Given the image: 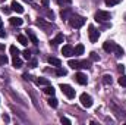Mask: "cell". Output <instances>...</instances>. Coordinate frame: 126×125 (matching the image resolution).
Returning <instances> with one entry per match:
<instances>
[{
    "label": "cell",
    "mask_w": 126,
    "mask_h": 125,
    "mask_svg": "<svg viewBox=\"0 0 126 125\" xmlns=\"http://www.w3.org/2000/svg\"><path fill=\"white\" fill-rule=\"evenodd\" d=\"M67 21H69V25L72 28H81V27L85 25V18L81 16V15H76V13H73Z\"/></svg>",
    "instance_id": "1"
},
{
    "label": "cell",
    "mask_w": 126,
    "mask_h": 125,
    "mask_svg": "<svg viewBox=\"0 0 126 125\" xmlns=\"http://www.w3.org/2000/svg\"><path fill=\"white\" fill-rule=\"evenodd\" d=\"M111 19V15L110 12H106V10H98L95 12V21L97 22H107Z\"/></svg>",
    "instance_id": "2"
},
{
    "label": "cell",
    "mask_w": 126,
    "mask_h": 125,
    "mask_svg": "<svg viewBox=\"0 0 126 125\" xmlns=\"http://www.w3.org/2000/svg\"><path fill=\"white\" fill-rule=\"evenodd\" d=\"M88 35H90V41H91V43H97L98 38H100V31L95 30L93 25H90V27H88Z\"/></svg>",
    "instance_id": "3"
},
{
    "label": "cell",
    "mask_w": 126,
    "mask_h": 125,
    "mask_svg": "<svg viewBox=\"0 0 126 125\" xmlns=\"http://www.w3.org/2000/svg\"><path fill=\"white\" fill-rule=\"evenodd\" d=\"M60 90L63 91V94H64L67 99H73V97H75V90H73L70 85H67V84H60Z\"/></svg>",
    "instance_id": "4"
},
{
    "label": "cell",
    "mask_w": 126,
    "mask_h": 125,
    "mask_svg": "<svg viewBox=\"0 0 126 125\" xmlns=\"http://www.w3.org/2000/svg\"><path fill=\"white\" fill-rule=\"evenodd\" d=\"M81 103H82V106L84 107H91L93 106V99H91V96H88L87 93L81 94Z\"/></svg>",
    "instance_id": "5"
},
{
    "label": "cell",
    "mask_w": 126,
    "mask_h": 125,
    "mask_svg": "<svg viewBox=\"0 0 126 125\" xmlns=\"http://www.w3.org/2000/svg\"><path fill=\"white\" fill-rule=\"evenodd\" d=\"M75 81H76L78 84H81V85H85V84L88 83V78H87V75H84L82 72H78V74H75Z\"/></svg>",
    "instance_id": "6"
},
{
    "label": "cell",
    "mask_w": 126,
    "mask_h": 125,
    "mask_svg": "<svg viewBox=\"0 0 126 125\" xmlns=\"http://www.w3.org/2000/svg\"><path fill=\"white\" fill-rule=\"evenodd\" d=\"M72 15H73V10H72V7H69V6H66L64 9H62V12H60L62 19H69Z\"/></svg>",
    "instance_id": "7"
},
{
    "label": "cell",
    "mask_w": 126,
    "mask_h": 125,
    "mask_svg": "<svg viewBox=\"0 0 126 125\" xmlns=\"http://www.w3.org/2000/svg\"><path fill=\"white\" fill-rule=\"evenodd\" d=\"M114 47H116V43H114V41H106V43L103 44V49H104V52H107V53L114 52Z\"/></svg>",
    "instance_id": "8"
},
{
    "label": "cell",
    "mask_w": 126,
    "mask_h": 125,
    "mask_svg": "<svg viewBox=\"0 0 126 125\" xmlns=\"http://www.w3.org/2000/svg\"><path fill=\"white\" fill-rule=\"evenodd\" d=\"M62 55L63 56H66V58H70V56H73V47L72 46H63L62 49Z\"/></svg>",
    "instance_id": "9"
},
{
    "label": "cell",
    "mask_w": 126,
    "mask_h": 125,
    "mask_svg": "<svg viewBox=\"0 0 126 125\" xmlns=\"http://www.w3.org/2000/svg\"><path fill=\"white\" fill-rule=\"evenodd\" d=\"M10 7H12V10H15L16 13H24V7H22V4H21V3H18L16 0H13V1H12Z\"/></svg>",
    "instance_id": "10"
},
{
    "label": "cell",
    "mask_w": 126,
    "mask_h": 125,
    "mask_svg": "<svg viewBox=\"0 0 126 125\" xmlns=\"http://www.w3.org/2000/svg\"><path fill=\"white\" fill-rule=\"evenodd\" d=\"M9 22L13 27H21L24 24V19L22 18H18V16H12V18H9Z\"/></svg>",
    "instance_id": "11"
},
{
    "label": "cell",
    "mask_w": 126,
    "mask_h": 125,
    "mask_svg": "<svg viewBox=\"0 0 126 125\" xmlns=\"http://www.w3.org/2000/svg\"><path fill=\"white\" fill-rule=\"evenodd\" d=\"M27 35H28V40L31 41L32 44H35V46L38 44V38H37V35L34 34V31H32V30H27Z\"/></svg>",
    "instance_id": "12"
},
{
    "label": "cell",
    "mask_w": 126,
    "mask_h": 125,
    "mask_svg": "<svg viewBox=\"0 0 126 125\" xmlns=\"http://www.w3.org/2000/svg\"><path fill=\"white\" fill-rule=\"evenodd\" d=\"M63 40H64V37H63V34H57L51 41H50V44H53V46H57V44H60L63 43Z\"/></svg>",
    "instance_id": "13"
},
{
    "label": "cell",
    "mask_w": 126,
    "mask_h": 125,
    "mask_svg": "<svg viewBox=\"0 0 126 125\" xmlns=\"http://www.w3.org/2000/svg\"><path fill=\"white\" fill-rule=\"evenodd\" d=\"M37 25H40L46 32H48V30L51 28V24H47V22H44L43 19H38V21H37Z\"/></svg>",
    "instance_id": "14"
},
{
    "label": "cell",
    "mask_w": 126,
    "mask_h": 125,
    "mask_svg": "<svg viewBox=\"0 0 126 125\" xmlns=\"http://www.w3.org/2000/svg\"><path fill=\"white\" fill-rule=\"evenodd\" d=\"M47 61H48V63H50L51 66H56V68L62 65V62H60V59H57V58H53V56H50V58H48Z\"/></svg>",
    "instance_id": "15"
},
{
    "label": "cell",
    "mask_w": 126,
    "mask_h": 125,
    "mask_svg": "<svg viewBox=\"0 0 126 125\" xmlns=\"http://www.w3.org/2000/svg\"><path fill=\"white\" fill-rule=\"evenodd\" d=\"M84 50H85V47H84L82 44H78V46L73 49V55H75V56H79V55L84 53Z\"/></svg>",
    "instance_id": "16"
},
{
    "label": "cell",
    "mask_w": 126,
    "mask_h": 125,
    "mask_svg": "<svg viewBox=\"0 0 126 125\" xmlns=\"http://www.w3.org/2000/svg\"><path fill=\"white\" fill-rule=\"evenodd\" d=\"M67 65H69L72 69H81V63H79V61H73V59H70V61L67 62Z\"/></svg>",
    "instance_id": "17"
},
{
    "label": "cell",
    "mask_w": 126,
    "mask_h": 125,
    "mask_svg": "<svg viewBox=\"0 0 126 125\" xmlns=\"http://www.w3.org/2000/svg\"><path fill=\"white\" fill-rule=\"evenodd\" d=\"M18 41H19L22 46H28V43H30V41H28V37H25V35H22V34L18 35Z\"/></svg>",
    "instance_id": "18"
},
{
    "label": "cell",
    "mask_w": 126,
    "mask_h": 125,
    "mask_svg": "<svg viewBox=\"0 0 126 125\" xmlns=\"http://www.w3.org/2000/svg\"><path fill=\"white\" fill-rule=\"evenodd\" d=\"M35 83H37V85H50V81L46 78H37Z\"/></svg>",
    "instance_id": "19"
},
{
    "label": "cell",
    "mask_w": 126,
    "mask_h": 125,
    "mask_svg": "<svg viewBox=\"0 0 126 125\" xmlns=\"http://www.w3.org/2000/svg\"><path fill=\"white\" fill-rule=\"evenodd\" d=\"M114 55H116V58H122V56H123V49H122L120 46H117V44H116V47H114Z\"/></svg>",
    "instance_id": "20"
},
{
    "label": "cell",
    "mask_w": 126,
    "mask_h": 125,
    "mask_svg": "<svg viewBox=\"0 0 126 125\" xmlns=\"http://www.w3.org/2000/svg\"><path fill=\"white\" fill-rule=\"evenodd\" d=\"M111 83H113V80H111V77H110L109 74H106V75L103 77V84H104V85H110Z\"/></svg>",
    "instance_id": "21"
},
{
    "label": "cell",
    "mask_w": 126,
    "mask_h": 125,
    "mask_svg": "<svg viewBox=\"0 0 126 125\" xmlns=\"http://www.w3.org/2000/svg\"><path fill=\"white\" fill-rule=\"evenodd\" d=\"M57 104H59V100L56 99V97H50L48 99V106H51V107H57Z\"/></svg>",
    "instance_id": "22"
},
{
    "label": "cell",
    "mask_w": 126,
    "mask_h": 125,
    "mask_svg": "<svg viewBox=\"0 0 126 125\" xmlns=\"http://www.w3.org/2000/svg\"><path fill=\"white\" fill-rule=\"evenodd\" d=\"M13 66H15V68H16V69H18V68H22V61H21V58H19V56H18V58H13Z\"/></svg>",
    "instance_id": "23"
},
{
    "label": "cell",
    "mask_w": 126,
    "mask_h": 125,
    "mask_svg": "<svg viewBox=\"0 0 126 125\" xmlns=\"http://www.w3.org/2000/svg\"><path fill=\"white\" fill-rule=\"evenodd\" d=\"M9 50H10V53H12V56H13V58H18V56H19V50H18V47H16V46H10V49H9Z\"/></svg>",
    "instance_id": "24"
},
{
    "label": "cell",
    "mask_w": 126,
    "mask_h": 125,
    "mask_svg": "<svg viewBox=\"0 0 126 125\" xmlns=\"http://www.w3.org/2000/svg\"><path fill=\"white\" fill-rule=\"evenodd\" d=\"M54 88L51 87V85H46V88H44V93L46 94H48V96H54Z\"/></svg>",
    "instance_id": "25"
},
{
    "label": "cell",
    "mask_w": 126,
    "mask_h": 125,
    "mask_svg": "<svg viewBox=\"0 0 126 125\" xmlns=\"http://www.w3.org/2000/svg\"><path fill=\"white\" fill-rule=\"evenodd\" d=\"M81 63V69H88V68H91V62L90 61H79Z\"/></svg>",
    "instance_id": "26"
},
{
    "label": "cell",
    "mask_w": 126,
    "mask_h": 125,
    "mask_svg": "<svg viewBox=\"0 0 126 125\" xmlns=\"http://www.w3.org/2000/svg\"><path fill=\"white\" fill-rule=\"evenodd\" d=\"M56 1H57V4H59V6H63V7L70 6V3H72V0H56Z\"/></svg>",
    "instance_id": "27"
},
{
    "label": "cell",
    "mask_w": 126,
    "mask_h": 125,
    "mask_svg": "<svg viewBox=\"0 0 126 125\" xmlns=\"http://www.w3.org/2000/svg\"><path fill=\"white\" fill-rule=\"evenodd\" d=\"M56 74H57L59 77H64V75L67 74V71H66V69H63V68H60V66H57V69H56Z\"/></svg>",
    "instance_id": "28"
},
{
    "label": "cell",
    "mask_w": 126,
    "mask_h": 125,
    "mask_svg": "<svg viewBox=\"0 0 126 125\" xmlns=\"http://www.w3.org/2000/svg\"><path fill=\"white\" fill-rule=\"evenodd\" d=\"M90 59L94 61V62H98V61H100V56H98L95 52H91V53H90Z\"/></svg>",
    "instance_id": "29"
},
{
    "label": "cell",
    "mask_w": 126,
    "mask_h": 125,
    "mask_svg": "<svg viewBox=\"0 0 126 125\" xmlns=\"http://www.w3.org/2000/svg\"><path fill=\"white\" fill-rule=\"evenodd\" d=\"M119 84H120L122 87H126V75L120 74V78H119Z\"/></svg>",
    "instance_id": "30"
},
{
    "label": "cell",
    "mask_w": 126,
    "mask_h": 125,
    "mask_svg": "<svg viewBox=\"0 0 126 125\" xmlns=\"http://www.w3.org/2000/svg\"><path fill=\"white\" fill-rule=\"evenodd\" d=\"M119 3H120V0H106V4L107 6H116Z\"/></svg>",
    "instance_id": "31"
},
{
    "label": "cell",
    "mask_w": 126,
    "mask_h": 125,
    "mask_svg": "<svg viewBox=\"0 0 126 125\" xmlns=\"http://www.w3.org/2000/svg\"><path fill=\"white\" fill-rule=\"evenodd\" d=\"M9 62V59H7V56H4V55H0V65H6V63Z\"/></svg>",
    "instance_id": "32"
},
{
    "label": "cell",
    "mask_w": 126,
    "mask_h": 125,
    "mask_svg": "<svg viewBox=\"0 0 126 125\" xmlns=\"http://www.w3.org/2000/svg\"><path fill=\"white\" fill-rule=\"evenodd\" d=\"M22 55H24V58H25L27 61H30V59H31V52H30L28 49H27V50H25V52H24Z\"/></svg>",
    "instance_id": "33"
},
{
    "label": "cell",
    "mask_w": 126,
    "mask_h": 125,
    "mask_svg": "<svg viewBox=\"0 0 126 125\" xmlns=\"http://www.w3.org/2000/svg\"><path fill=\"white\" fill-rule=\"evenodd\" d=\"M46 15H47V18L54 19V12H53V10H46Z\"/></svg>",
    "instance_id": "34"
},
{
    "label": "cell",
    "mask_w": 126,
    "mask_h": 125,
    "mask_svg": "<svg viewBox=\"0 0 126 125\" xmlns=\"http://www.w3.org/2000/svg\"><path fill=\"white\" fill-rule=\"evenodd\" d=\"M60 121H62V124L70 125V121H69V119H67V118H64V116H62V118H60Z\"/></svg>",
    "instance_id": "35"
},
{
    "label": "cell",
    "mask_w": 126,
    "mask_h": 125,
    "mask_svg": "<svg viewBox=\"0 0 126 125\" xmlns=\"http://www.w3.org/2000/svg\"><path fill=\"white\" fill-rule=\"evenodd\" d=\"M117 71H119V74H123L125 72V66L123 65H117Z\"/></svg>",
    "instance_id": "36"
},
{
    "label": "cell",
    "mask_w": 126,
    "mask_h": 125,
    "mask_svg": "<svg viewBox=\"0 0 126 125\" xmlns=\"http://www.w3.org/2000/svg\"><path fill=\"white\" fill-rule=\"evenodd\" d=\"M6 37V31L3 30V27H0V38H4Z\"/></svg>",
    "instance_id": "37"
},
{
    "label": "cell",
    "mask_w": 126,
    "mask_h": 125,
    "mask_svg": "<svg viewBox=\"0 0 126 125\" xmlns=\"http://www.w3.org/2000/svg\"><path fill=\"white\" fill-rule=\"evenodd\" d=\"M30 66H31V68H35V66H37V59H31V61H30Z\"/></svg>",
    "instance_id": "38"
},
{
    "label": "cell",
    "mask_w": 126,
    "mask_h": 125,
    "mask_svg": "<svg viewBox=\"0 0 126 125\" xmlns=\"http://www.w3.org/2000/svg\"><path fill=\"white\" fill-rule=\"evenodd\" d=\"M1 9H3L4 13H10V10H12V7H7V6H4V7H1Z\"/></svg>",
    "instance_id": "39"
},
{
    "label": "cell",
    "mask_w": 126,
    "mask_h": 125,
    "mask_svg": "<svg viewBox=\"0 0 126 125\" xmlns=\"http://www.w3.org/2000/svg\"><path fill=\"white\" fill-rule=\"evenodd\" d=\"M48 1H50V0H41V3H43V6H44V7H47V6H48Z\"/></svg>",
    "instance_id": "40"
},
{
    "label": "cell",
    "mask_w": 126,
    "mask_h": 125,
    "mask_svg": "<svg viewBox=\"0 0 126 125\" xmlns=\"http://www.w3.org/2000/svg\"><path fill=\"white\" fill-rule=\"evenodd\" d=\"M3 121H4V122H9V116H7V115H4V116H3Z\"/></svg>",
    "instance_id": "41"
},
{
    "label": "cell",
    "mask_w": 126,
    "mask_h": 125,
    "mask_svg": "<svg viewBox=\"0 0 126 125\" xmlns=\"http://www.w3.org/2000/svg\"><path fill=\"white\" fill-rule=\"evenodd\" d=\"M0 27H3V22H1V19H0Z\"/></svg>",
    "instance_id": "42"
},
{
    "label": "cell",
    "mask_w": 126,
    "mask_h": 125,
    "mask_svg": "<svg viewBox=\"0 0 126 125\" xmlns=\"http://www.w3.org/2000/svg\"><path fill=\"white\" fill-rule=\"evenodd\" d=\"M125 21H126V16H125Z\"/></svg>",
    "instance_id": "43"
}]
</instances>
